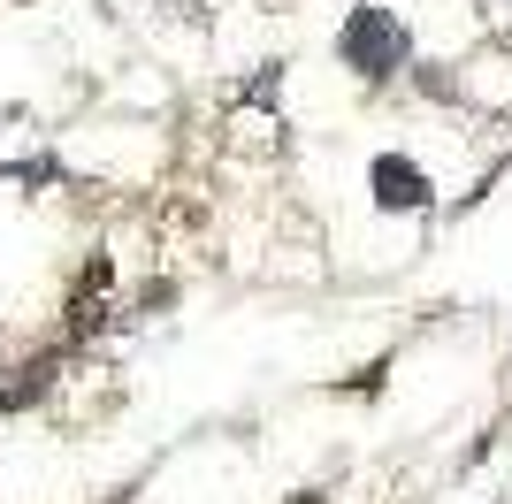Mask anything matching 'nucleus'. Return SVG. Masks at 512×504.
<instances>
[{
    "mask_svg": "<svg viewBox=\"0 0 512 504\" xmlns=\"http://www.w3.org/2000/svg\"><path fill=\"white\" fill-rule=\"evenodd\" d=\"M291 504H329V489H299V497H291Z\"/></svg>",
    "mask_w": 512,
    "mask_h": 504,
    "instance_id": "39448f33",
    "label": "nucleus"
},
{
    "mask_svg": "<svg viewBox=\"0 0 512 504\" xmlns=\"http://www.w3.org/2000/svg\"><path fill=\"white\" fill-rule=\"evenodd\" d=\"M367 184H375V207L383 214H436V184H428V168L406 161V153H375V161H367Z\"/></svg>",
    "mask_w": 512,
    "mask_h": 504,
    "instance_id": "f03ea898",
    "label": "nucleus"
},
{
    "mask_svg": "<svg viewBox=\"0 0 512 504\" xmlns=\"http://www.w3.org/2000/svg\"><path fill=\"white\" fill-rule=\"evenodd\" d=\"M337 62L352 69V77L367 84V92H383V84H398L413 69V31L390 8H375V0H360V8H344V31H337Z\"/></svg>",
    "mask_w": 512,
    "mask_h": 504,
    "instance_id": "f257e3e1",
    "label": "nucleus"
},
{
    "mask_svg": "<svg viewBox=\"0 0 512 504\" xmlns=\"http://www.w3.org/2000/svg\"><path fill=\"white\" fill-rule=\"evenodd\" d=\"M0 176H8V184H62V161H54V153H39V161H8Z\"/></svg>",
    "mask_w": 512,
    "mask_h": 504,
    "instance_id": "20e7f679",
    "label": "nucleus"
},
{
    "mask_svg": "<svg viewBox=\"0 0 512 504\" xmlns=\"http://www.w3.org/2000/svg\"><path fill=\"white\" fill-rule=\"evenodd\" d=\"M62 367H69V344H46V352L16 359V367H8V382H0V413H31L39 398H54Z\"/></svg>",
    "mask_w": 512,
    "mask_h": 504,
    "instance_id": "7ed1b4c3",
    "label": "nucleus"
}]
</instances>
